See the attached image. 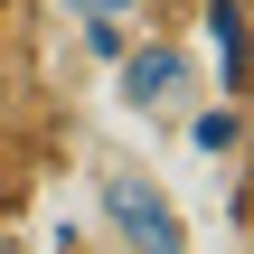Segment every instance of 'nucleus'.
<instances>
[{
  "label": "nucleus",
  "mask_w": 254,
  "mask_h": 254,
  "mask_svg": "<svg viewBox=\"0 0 254 254\" xmlns=\"http://www.w3.org/2000/svg\"><path fill=\"white\" fill-rule=\"evenodd\" d=\"M94 217H104L113 245H132V254H189L179 198H170L151 170H132V160H94Z\"/></svg>",
  "instance_id": "obj_1"
},
{
  "label": "nucleus",
  "mask_w": 254,
  "mask_h": 254,
  "mask_svg": "<svg viewBox=\"0 0 254 254\" xmlns=\"http://www.w3.org/2000/svg\"><path fill=\"white\" fill-rule=\"evenodd\" d=\"M113 94L132 104V113H189V94H198V66H189V47L179 38H151V47H123L113 57Z\"/></svg>",
  "instance_id": "obj_2"
},
{
  "label": "nucleus",
  "mask_w": 254,
  "mask_h": 254,
  "mask_svg": "<svg viewBox=\"0 0 254 254\" xmlns=\"http://www.w3.org/2000/svg\"><path fill=\"white\" fill-rule=\"evenodd\" d=\"M57 9H66L75 28H104V19H113V28H132V19H141V0H57Z\"/></svg>",
  "instance_id": "obj_3"
},
{
  "label": "nucleus",
  "mask_w": 254,
  "mask_h": 254,
  "mask_svg": "<svg viewBox=\"0 0 254 254\" xmlns=\"http://www.w3.org/2000/svg\"><path fill=\"white\" fill-rule=\"evenodd\" d=\"M189 132H198V151H236V113H198Z\"/></svg>",
  "instance_id": "obj_4"
},
{
  "label": "nucleus",
  "mask_w": 254,
  "mask_h": 254,
  "mask_svg": "<svg viewBox=\"0 0 254 254\" xmlns=\"http://www.w3.org/2000/svg\"><path fill=\"white\" fill-rule=\"evenodd\" d=\"M57 245H66V254H132V245H113V236H75V226H66Z\"/></svg>",
  "instance_id": "obj_5"
}]
</instances>
